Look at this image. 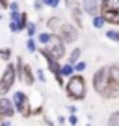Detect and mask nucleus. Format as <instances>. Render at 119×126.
<instances>
[{
    "instance_id": "obj_1",
    "label": "nucleus",
    "mask_w": 119,
    "mask_h": 126,
    "mask_svg": "<svg viewBox=\"0 0 119 126\" xmlns=\"http://www.w3.org/2000/svg\"><path fill=\"white\" fill-rule=\"evenodd\" d=\"M108 71H110L108 85L100 94L106 96V98H115V96H119V67L117 65L115 67H108Z\"/></svg>"
},
{
    "instance_id": "obj_2",
    "label": "nucleus",
    "mask_w": 119,
    "mask_h": 126,
    "mask_svg": "<svg viewBox=\"0 0 119 126\" xmlns=\"http://www.w3.org/2000/svg\"><path fill=\"white\" fill-rule=\"evenodd\" d=\"M63 41L60 39V37H50L47 43L43 45V56H50L54 59H61L63 58Z\"/></svg>"
},
{
    "instance_id": "obj_3",
    "label": "nucleus",
    "mask_w": 119,
    "mask_h": 126,
    "mask_svg": "<svg viewBox=\"0 0 119 126\" xmlns=\"http://www.w3.org/2000/svg\"><path fill=\"white\" fill-rule=\"evenodd\" d=\"M84 78L82 76H75V78H71L69 80V83H67V94L71 96V98H75V100H80V98H84V94H86V85H84Z\"/></svg>"
},
{
    "instance_id": "obj_4",
    "label": "nucleus",
    "mask_w": 119,
    "mask_h": 126,
    "mask_svg": "<svg viewBox=\"0 0 119 126\" xmlns=\"http://www.w3.org/2000/svg\"><path fill=\"white\" fill-rule=\"evenodd\" d=\"M15 82V67L13 65H8V69L4 71L2 78H0V94H6L9 91V87Z\"/></svg>"
},
{
    "instance_id": "obj_5",
    "label": "nucleus",
    "mask_w": 119,
    "mask_h": 126,
    "mask_svg": "<svg viewBox=\"0 0 119 126\" xmlns=\"http://www.w3.org/2000/svg\"><path fill=\"white\" fill-rule=\"evenodd\" d=\"M15 108H17V111H20V113L24 115V117H30V115L34 113L32 111V108H30V100L26 98V94L24 93H15Z\"/></svg>"
},
{
    "instance_id": "obj_6",
    "label": "nucleus",
    "mask_w": 119,
    "mask_h": 126,
    "mask_svg": "<svg viewBox=\"0 0 119 126\" xmlns=\"http://www.w3.org/2000/svg\"><path fill=\"white\" fill-rule=\"evenodd\" d=\"M108 78H110V71H108V67L100 69V71L95 72V78H93V85H95V91L97 93H102L104 89H106L108 85Z\"/></svg>"
},
{
    "instance_id": "obj_7",
    "label": "nucleus",
    "mask_w": 119,
    "mask_h": 126,
    "mask_svg": "<svg viewBox=\"0 0 119 126\" xmlns=\"http://www.w3.org/2000/svg\"><path fill=\"white\" fill-rule=\"evenodd\" d=\"M60 39L63 41V43H71V41H75L76 37H78V32H76L75 26H71V24H63V26H60Z\"/></svg>"
},
{
    "instance_id": "obj_8",
    "label": "nucleus",
    "mask_w": 119,
    "mask_h": 126,
    "mask_svg": "<svg viewBox=\"0 0 119 126\" xmlns=\"http://www.w3.org/2000/svg\"><path fill=\"white\" fill-rule=\"evenodd\" d=\"M84 11L89 13V15H97V11H99L97 0H84Z\"/></svg>"
},
{
    "instance_id": "obj_9",
    "label": "nucleus",
    "mask_w": 119,
    "mask_h": 126,
    "mask_svg": "<svg viewBox=\"0 0 119 126\" xmlns=\"http://www.w3.org/2000/svg\"><path fill=\"white\" fill-rule=\"evenodd\" d=\"M20 76H22V82L26 83V85H32L34 83V74L32 71H30V67H20Z\"/></svg>"
},
{
    "instance_id": "obj_10",
    "label": "nucleus",
    "mask_w": 119,
    "mask_h": 126,
    "mask_svg": "<svg viewBox=\"0 0 119 126\" xmlns=\"http://www.w3.org/2000/svg\"><path fill=\"white\" fill-rule=\"evenodd\" d=\"M119 9V0H102V11H115Z\"/></svg>"
},
{
    "instance_id": "obj_11",
    "label": "nucleus",
    "mask_w": 119,
    "mask_h": 126,
    "mask_svg": "<svg viewBox=\"0 0 119 126\" xmlns=\"http://www.w3.org/2000/svg\"><path fill=\"white\" fill-rule=\"evenodd\" d=\"M102 19L117 24L119 22V9H115V11H102Z\"/></svg>"
},
{
    "instance_id": "obj_12",
    "label": "nucleus",
    "mask_w": 119,
    "mask_h": 126,
    "mask_svg": "<svg viewBox=\"0 0 119 126\" xmlns=\"http://www.w3.org/2000/svg\"><path fill=\"white\" fill-rule=\"evenodd\" d=\"M45 59H47V63H48V69L54 72V76L60 74V65H58V61H56L54 58H50V56H45Z\"/></svg>"
},
{
    "instance_id": "obj_13",
    "label": "nucleus",
    "mask_w": 119,
    "mask_h": 126,
    "mask_svg": "<svg viewBox=\"0 0 119 126\" xmlns=\"http://www.w3.org/2000/svg\"><path fill=\"white\" fill-rule=\"evenodd\" d=\"M47 26L50 28L52 32H56L60 26H61V20H60V17H50V19L47 20Z\"/></svg>"
},
{
    "instance_id": "obj_14",
    "label": "nucleus",
    "mask_w": 119,
    "mask_h": 126,
    "mask_svg": "<svg viewBox=\"0 0 119 126\" xmlns=\"http://www.w3.org/2000/svg\"><path fill=\"white\" fill-rule=\"evenodd\" d=\"M73 9V17H75V20H76V26H82V13H80V9L76 8H71Z\"/></svg>"
},
{
    "instance_id": "obj_15",
    "label": "nucleus",
    "mask_w": 119,
    "mask_h": 126,
    "mask_svg": "<svg viewBox=\"0 0 119 126\" xmlns=\"http://www.w3.org/2000/svg\"><path fill=\"white\" fill-rule=\"evenodd\" d=\"M60 71H61V72H60L61 76H69V74H73V65H71V63H69V65H63Z\"/></svg>"
},
{
    "instance_id": "obj_16",
    "label": "nucleus",
    "mask_w": 119,
    "mask_h": 126,
    "mask_svg": "<svg viewBox=\"0 0 119 126\" xmlns=\"http://www.w3.org/2000/svg\"><path fill=\"white\" fill-rule=\"evenodd\" d=\"M78 58H80V48H75V50L71 52V56H69V59H71V63H75Z\"/></svg>"
},
{
    "instance_id": "obj_17",
    "label": "nucleus",
    "mask_w": 119,
    "mask_h": 126,
    "mask_svg": "<svg viewBox=\"0 0 119 126\" xmlns=\"http://www.w3.org/2000/svg\"><path fill=\"white\" fill-rule=\"evenodd\" d=\"M17 22H19V28H20V30H22V28L26 26V15H24V13H22V15H19V19H17Z\"/></svg>"
},
{
    "instance_id": "obj_18",
    "label": "nucleus",
    "mask_w": 119,
    "mask_h": 126,
    "mask_svg": "<svg viewBox=\"0 0 119 126\" xmlns=\"http://www.w3.org/2000/svg\"><path fill=\"white\" fill-rule=\"evenodd\" d=\"M110 124H112V126L119 124V111H115V113H114V115L110 117Z\"/></svg>"
},
{
    "instance_id": "obj_19",
    "label": "nucleus",
    "mask_w": 119,
    "mask_h": 126,
    "mask_svg": "<svg viewBox=\"0 0 119 126\" xmlns=\"http://www.w3.org/2000/svg\"><path fill=\"white\" fill-rule=\"evenodd\" d=\"M102 24H104V19H102V17H95V19H93V26H95V28H100Z\"/></svg>"
},
{
    "instance_id": "obj_20",
    "label": "nucleus",
    "mask_w": 119,
    "mask_h": 126,
    "mask_svg": "<svg viewBox=\"0 0 119 126\" xmlns=\"http://www.w3.org/2000/svg\"><path fill=\"white\" fill-rule=\"evenodd\" d=\"M43 4H47V6H50V8H56V6L60 4V0H41Z\"/></svg>"
},
{
    "instance_id": "obj_21",
    "label": "nucleus",
    "mask_w": 119,
    "mask_h": 126,
    "mask_svg": "<svg viewBox=\"0 0 119 126\" xmlns=\"http://www.w3.org/2000/svg\"><path fill=\"white\" fill-rule=\"evenodd\" d=\"M50 37H52V35H50V33H41V35H39V41H41V43H43V45H45V43H47V41H48V39H50Z\"/></svg>"
},
{
    "instance_id": "obj_22",
    "label": "nucleus",
    "mask_w": 119,
    "mask_h": 126,
    "mask_svg": "<svg viewBox=\"0 0 119 126\" xmlns=\"http://www.w3.org/2000/svg\"><path fill=\"white\" fill-rule=\"evenodd\" d=\"M26 48H28L30 52H34V50H36V43H34L32 39H28V43H26Z\"/></svg>"
},
{
    "instance_id": "obj_23",
    "label": "nucleus",
    "mask_w": 119,
    "mask_h": 126,
    "mask_svg": "<svg viewBox=\"0 0 119 126\" xmlns=\"http://www.w3.org/2000/svg\"><path fill=\"white\" fill-rule=\"evenodd\" d=\"M106 35L110 37V39H114V41H119V33H117V32H108Z\"/></svg>"
},
{
    "instance_id": "obj_24",
    "label": "nucleus",
    "mask_w": 119,
    "mask_h": 126,
    "mask_svg": "<svg viewBox=\"0 0 119 126\" xmlns=\"http://www.w3.org/2000/svg\"><path fill=\"white\" fill-rule=\"evenodd\" d=\"M0 58H2V59H8V58H9V50H8V48L0 50Z\"/></svg>"
},
{
    "instance_id": "obj_25",
    "label": "nucleus",
    "mask_w": 119,
    "mask_h": 126,
    "mask_svg": "<svg viewBox=\"0 0 119 126\" xmlns=\"http://www.w3.org/2000/svg\"><path fill=\"white\" fill-rule=\"evenodd\" d=\"M26 26H28V24H26ZM26 30H28V35H30V37H32L34 33H36V26H34V24H30V26H28Z\"/></svg>"
},
{
    "instance_id": "obj_26",
    "label": "nucleus",
    "mask_w": 119,
    "mask_h": 126,
    "mask_svg": "<svg viewBox=\"0 0 119 126\" xmlns=\"http://www.w3.org/2000/svg\"><path fill=\"white\" fill-rule=\"evenodd\" d=\"M84 69H86V63H78L76 65V71H84Z\"/></svg>"
},
{
    "instance_id": "obj_27",
    "label": "nucleus",
    "mask_w": 119,
    "mask_h": 126,
    "mask_svg": "<svg viewBox=\"0 0 119 126\" xmlns=\"http://www.w3.org/2000/svg\"><path fill=\"white\" fill-rule=\"evenodd\" d=\"M76 121H78V119H76L75 115H71V117H69V122H71V124H76Z\"/></svg>"
},
{
    "instance_id": "obj_28",
    "label": "nucleus",
    "mask_w": 119,
    "mask_h": 126,
    "mask_svg": "<svg viewBox=\"0 0 119 126\" xmlns=\"http://www.w3.org/2000/svg\"><path fill=\"white\" fill-rule=\"evenodd\" d=\"M37 78H39L41 82H45V74H43V72H41V71H37Z\"/></svg>"
},
{
    "instance_id": "obj_29",
    "label": "nucleus",
    "mask_w": 119,
    "mask_h": 126,
    "mask_svg": "<svg viewBox=\"0 0 119 126\" xmlns=\"http://www.w3.org/2000/svg\"><path fill=\"white\" fill-rule=\"evenodd\" d=\"M67 6H69V8H75L76 2H75V0H67Z\"/></svg>"
},
{
    "instance_id": "obj_30",
    "label": "nucleus",
    "mask_w": 119,
    "mask_h": 126,
    "mask_svg": "<svg viewBox=\"0 0 119 126\" xmlns=\"http://www.w3.org/2000/svg\"><path fill=\"white\" fill-rule=\"evenodd\" d=\"M41 6H43V2H41V0H39V2H36V9H41Z\"/></svg>"
},
{
    "instance_id": "obj_31",
    "label": "nucleus",
    "mask_w": 119,
    "mask_h": 126,
    "mask_svg": "<svg viewBox=\"0 0 119 126\" xmlns=\"http://www.w3.org/2000/svg\"><path fill=\"white\" fill-rule=\"evenodd\" d=\"M0 6H4V8H6V6H8V0H0Z\"/></svg>"
}]
</instances>
